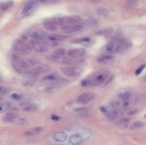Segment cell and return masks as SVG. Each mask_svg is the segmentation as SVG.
<instances>
[{"mask_svg":"<svg viewBox=\"0 0 146 145\" xmlns=\"http://www.w3.org/2000/svg\"><path fill=\"white\" fill-rule=\"evenodd\" d=\"M123 105H124V106H125V107H127V106H128L129 105V103L128 102H127V101H125V102H124V103H123Z\"/></svg>","mask_w":146,"mask_h":145,"instance_id":"50","label":"cell"},{"mask_svg":"<svg viewBox=\"0 0 146 145\" xmlns=\"http://www.w3.org/2000/svg\"><path fill=\"white\" fill-rule=\"evenodd\" d=\"M12 97L14 99H17V98H18V95L16 93H14L13 94L11 95Z\"/></svg>","mask_w":146,"mask_h":145,"instance_id":"48","label":"cell"},{"mask_svg":"<svg viewBox=\"0 0 146 145\" xmlns=\"http://www.w3.org/2000/svg\"><path fill=\"white\" fill-rule=\"evenodd\" d=\"M7 4L8 5L9 7H11L13 6V3L12 1H9L7 2Z\"/></svg>","mask_w":146,"mask_h":145,"instance_id":"49","label":"cell"},{"mask_svg":"<svg viewBox=\"0 0 146 145\" xmlns=\"http://www.w3.org/2000/svg\"><path fill=\"white\" fill-rule=\"evenodd\" d=\"M82 140L83 138L80 135L77 134H75L71 136L69 141V143L72 144L76 145L81 143Z\"/></svg>","mask_w":146,"mask_h":145,"instance_id":"15","label":"cell"},{"mask_svg":"<svg viewBox=\"0 0 146 145\" xmlns=\"http://www.w3.org/2000/svg\"><path fill=\"white\" fill-rule=\"evenodd\" d=\"M73 43H81L82 42H83L82 39H75L73 40V42H72Z\"/></svg>","mask_w":146,"mask_h":145,"instance_id":"45","label":"cell"},{"mask_svg":"<svg viewBox=\"0 0 146 145\" xmlns=\"http://www.w3.org/2000/svg\"><path fill=\"white\" fill-rule=\"evenodd\" d=\"M62 72L70 77H77L81 75L82 72L80 69L76 67H64L61 68Z\"/></svg>","mask_w":146,"mask_h":145,"instance_id":"6","label":"cell"},{"mask_svg":"<svg viewBox=\"0 0 146 145\" xmlns=\"http://www.w3.org/2000/svg\"><path fill=\"white\" fill-rule=\"evenodd\" d=\"M96 11L98 13L100 14L101 15L105 16H108L109 13V12L108 10L102 7H98L96 9Z\"/></svg>","mask_w":146,"mask_h":145,"instance_id":"22","label":"cell"},{"mask_svg":"<svg viewBox=\"0 0 146 145\" xmlns=\"http://www.w3.org/2000/svg\"><path fill=\"white\" fill-rule=\"evenodd\" d=\"M32 130L33 131V132L35 134H38L42 132V128L40 127V126H38V127H36L34 128L33 129H32Z\"/></svg>","mask_w":146,"mask_h":145,"instance_id":"36","label":"cell"},{"mask_svg":"<svg viewBox=\"0 0 146 145\" xmlns=\"http://www.w3.org/2000/svg\"><path fill=\"white\" fill-rule=\"evenodd\" d=\"M123 44L126 49L131 47L132 46V43L131 41L129 39H124L121 42Z\"/></svg>","mask_w":146,"mask_h":145,"instance_id":"29","label":"cell"},{"mask_svg":"<svg viewBox=\"0 0 146 145\" xmlns=\"http://www.w3.org/2000/svg\"><path fill=\"white\" fill-rule=\"evenodd\" d=\"M137 111H138V109H133L132 110H131L129 111L127 114L129 115H134L135 114L137 113Z\"/></svg>","mask_w":146,"mask_h":145,"instance_id":"42","label":"cell"},{"mask_svg":"<svg viewBox=\"0 0 146 145\" xmlns=\"http://www.w3.org/2000/svg\"><path fill=\"white\" fill-rule=\"evenodd\" d=\"M29 35L31 38L38 40H43L45 38L44 34L41 32L37 31H34L29 32Z\"/></svg>","mask_w":146,"mask_h":145,"instance_id":"16","label":"cell"},{"mask_svg":"<svg viewBox=\"0 0 146 145\" xmlns=\"http://www.w3.org/2000/svg\"><path fill=\"white\" fill-rule=\"evenodd\" d=\"M51 119L53 120L56 121H58L60 119V117H58V116L56 115H52L51 116Z\"/></svg>","mask_w":146,"mask_h":145,"instance_id":"44","label":"cell"},{"mask_svg":"<svg viewBox=\"0 0 146 145\" xmlns=\"http://www.w3.org/2000/svg\"><path fill=\"white\" fill-rule=\"evenodd\" d=\"M88 22L92 25H95L97 24V21L95 19L93 18H91L89 19Z\"/></svg>","mask_w":146,"mask_h":145,"instance_id":"38","label":"cell"},{"mask_svg":"<svg viewBox=\"0 0 146 145\" xmlns=\"http://www.w3.org/2000/svg\"><path fill=\"white\" fill-rule=\"evenodd\" d=\"M33 2H29L25 6L24 9H23L22 11H21V14H24L27 11H29L30 9H31L33 7Z\"/></svg>","mask_w":146,"mask_h":145,"instance_id":"26","label":"cell"},{"mask_svg":"<svg viewBox=\"0 0 146 145\" xmlns=\"http://www.w3.org/2000/svg\"><path fill=\"white\" fill-rule=\"evenodd\" d=\"M112 58L113 57L111 55H105L98 57L97 59V61L100 63H106L110 61Z\"/></svg>","mask_w":146,"mask_h":145,"instance_id":"20","label":"cell"},{"mask_svg":"<svg viewBox=\"0 0 146 145\" xmlns=\"http://www.w3.org/2000/svg\"><path fill=\"white\" fill-rule=\"evenodd\" d=\"M13 121H15L16 124L20 125H25L27 123V120L26 118H18V117H16Z\"/></svg>","mask_w":146,"mask_h":145,"instance_id":"27","label":"cell"},{"mask_svg":"<svg viewBox=\"0 0 146 145\" xmlns=\"http://www.w3.org/2000/svg\"><path fill=\"white\" fill-rule=\"evenodd\" d=\"M95 97L94 93L84 92L82 93L77 98L76 101L82 104L85 105L92 100Z\"/></svg>","mask_w":146,"mask_h":145,"instance_id":"8","label":"cell"},{"mask_svg":"<svg viewBox=\"0 0 146 145\" xmlns=\"http://www.w3.org/2000/svg\"><path fill=\"white\" fill-rule=\"evenodd\" d=\"M53 53L62 56L64 55L65 54V50L63 48H58L54 50Z\"/></svg>","mask_w":146,"mask_h":145,"instance_id":"30","label":"cell"},{"mask_svg":"<svg viewBox=\"0 0 146 145\" xmlns=\"http://www.w3.org/2000/svg\"><path fill=\"white\" fill-rule=\"evenodd\" d=\"M38 88L40 90L48 94L56 93L60 89V86L56 83L46 84L41 85Z\"/></svg>","mask_w":146,"mask_h":145,"instance_id":"5","label":"cell"},{"mask_svg":"<svg viewBox=\"0 0 146 145\" xmlns=\"http://www.w3.org/2000/svg\"><path fill=\"white\" fill-rule=\"evenodd\" d=\"M54 138L57 142H63L67 138V134L65 132H57L54 134Z\"/></svg>","mask_w":146,"mask_h":145,"instance_id":"14","label":"cell"},{"mask_svg":"<svg viewBox=\"0 0 146 145\" xmlns=\"http://www.w3.org/2000/svg\"><path fill=\"white\" fill-rule=\"evenodd\" d=\"M107 116L110 119H115L116 118L118 115V112L116 110H113L108 112L107 113Z\"/></svg>","mask_w":146,"mask_h":145,"instance_id":"25","label":"cell"},{"mask_svg":"<svg viewBox=\"0 0 146 145\" xmlns=\"http://www.w3.org/2000/svg\"><path fill=\"white\" fill-rule=\"evenodd\" d=\"M15 63L18 67L24 69L35 66L37 61L34 59H20L18 58Z\"/></svg>","mask_w":146,"mask_h":145,"instance_id":"7","label":"cell"},{"mask_svg":"<svg viewBox=\"0 0 146 145\" xmlns=\"http://www.w3.org/2000/svg\"><path fill=\"white\" fill-rule=\"evenodd\" d=\"M145 67H146V65H144V64L140 66L135 71V75H139L143 71V70H144V69L145 68Z\"/></svg>","mask_w":146,"mask_h":145,"instance_id":"35","label":"cell"},{"mask_svg":"<svg viewBox=\"0 0 146 145\" xmlns=\"http://www.w3.org/2000/svg\"><path fill=\"white\" fill-rule=\"evenodd\" d=\"M108 72L106 69H101L97 71L90 75L87 80L88 86H97L104 83L108 75Z\"/></svg>","mask_w":146,"mask_h":145,"instance_id":"1","label":"cell"},{"mask_svg":"<svg viewBox=\"0 0 146 145\" xmlns=\"http://www.w3.org/2000/svg\"><path fill=\"white\" fill-rule=\"evenodd\" d=\"M144 80L146 81V74L144 76Z\"/></svg>","mask_w":146,"mask_h":145,"instance_id":"51","label":"cell"},{"mask_svg":"<svg viewBox=\"0 0 146 145\" xmlns=\"http://www.w3.org/2000/svg\"><path fill=\"white\" fill-rule=\"evenodd\" d=\"M113 48H114L113 44V43H108L107 44V46H106V50L110 52V51H111L113 50Z\"/></svg>","mask_w":146,"mask_h":145,"instance_id":"39","label":"cell"},{"mask_svg":"<svg viewBox=\"0 0 146 145\" xmlns=\"http://www.w3.org/2000/svg\"><path fill=\"white\" fill-rule=\"evenodd\" d=\"M30 43L34 50L37 52L44 53L47 52L48 49L42 42L36 41H31Z\"/></svg>","mask_w":146,"mask_h":145,"instance_id":"9","label":"cell"},{"mask_svg":"<svg viewBox=\"0 0 146 145\" xmlns=\"http://www.w3.org/2000/svg\"><path fill=\"white\" fill-rule=\"evenodd\" d=\"M14 50L16 53L21 55L27 54L31 51L29 46L21 40L16 41L14 45Z\"/></svg>","mask_w":146,"mask_h":145,"instance_id":"3","label":"cell"},{"mask_svg":"<svg viewBox=\"0 0 146 145\" xmlns=\"http://www.w3.org/2000/svg\"><path fill=\"white\" fill-rule=\"evenodd\" d=\"M129 119L128 118H123L120 121V123L121 124H124V123H126V122H128L129 121Z\"/></svg>","mask_w":146,"mask_h":145,"instance_id":"41","label":"cell"},{"mask_svg":"<svg viewBox=\"0 0 146 145\" xmlns=\"http://www.w3.org/2000/svg\"><path fill=\"white\" fill-rule=\"evenodd\" d=\"M1 91V88L0 87V92Z\"/></svg>","mask_w":146,"mask_h":145,"instance_id":"53","label":"cell"},{"mask_svg":"<svg viewBox=\"0 0 146 145\" xmlns=\"http://www.w3.org/2000/svg\"><path fill=\"white\" fill-rule=\"evenodd\" d=\"M99 109H100V111L103 113H106L107 111L106 108L105 107H103V106H100L99 107Z\"/></svg>","mask_w":146,"mask_h":145,"instance_id":"46","label":"cell"},{"mask_svg":"<svg viewBox=\"0 0 146 145\" xmlns=\"http://www.w3.org/2000/svg\"><path fill=\"white\" fill-rule=\"evenodd\" d=\"M39 2L44 4H56L58 2V0H38Z\"/></svg>","mask_w":146,"mask_h":145,"instance_id":"33","label":"cell"},{"mask_svg":"<svg viewBox=\"0 0 146 145\" xmlns=\"http://www.w3.org/2000/svg\"><path fill=\"white\" fill-rule=\"evenodd\" d=\"M17 117L16 114L13 112H8L3 117V120L5 122H10L13 121Z\"/></svg>","mask_w":146,"mask_h":145,"instance_id":"17","label":"cell"},{"mask_svg":"<svg viewBox=\"0 0 146 145\" xmlns=\"http://www.w3.org/2000/svg\"><path fill=\"white\" fill-rule=\"evenodd\" d=\"M131 97V94L128 92H125L124 93H121L118 95L119 97L121 100L124 101H127Z\"/></svg>","mask_w":146,"mask_h":145,"instance_id":"23","label":"cell"},{"mask_svg":"<svg viewBox=\"0 0 146 145\" xmlns=\"http://www.w3.org/2000/svg\"><path fill=\"white\" fill-rule=\"evenodd\" d=\"M144 118H145V119H146V114L144 115Z\"/></svg>","mask_w":146,"mask_h":145,"instance_id":"52","label":"cell"},{"mask_svg":"<svg viewBox=\"0 0 146 145\" xmlns=\"http://www.w3.org/2000/svg\"><path fill=\"white\" fill-rule=\"evenodd\" d=\"M25 135L27 136H30L33 135L35 134L33 132L32 130H29V131H27L26 132H25L24 133Z\"/></svg>","mask_w":146,"mask_h":145,"instance_id":"40","label":"cell"},{"mask_svg":"<svg viewBox=\"0 0 146 145\" xmlns=\"http://www.w3.org/2000/svg\"><path fill=\"white\" fill-rule=\"evenodd\" d=\"M20 106L24 111L28 112H33L37 110V107L29 103L25 102L21 103Z\"/></svg>","mask_w":146,"mask_h":145,"instance_id":"12","label":"cell"},{"mask_svg":"<svg viewBox=\"0 0 146 145\" xmlns=\"http://www.w3.org/2000/svg\"><path fill=\"white\" fill-rule=\"evenodd\" d=\"M83 42H90L91 40L89 38H87V37H84L82 38Z\"/></svg>","mask_w":146,"mask_h":145,"instance_id":"47","label":"cell"},{"mask_svg":"<svg viewBox=\"0 0 146 145\" xmlns=\"http://www.w3.org/2000/svg\"><path fill=\"white\" fill-rule=\"evenodd\" d=\"M82 26L80 25H66L62 27V30L66 33H71L81 30Z\"/></svg>","mask_w":146,"mask_h":145,"instance_id":"11","label":"cell"},{"mask_svg":"<svg viewBox=\"0 0 146 145\" xmlns=\"http://www.w3.org/2000/svg\"><path fill=\"white\" fill-rule=\"evenodd\" d=\"M30 79L25 81L24 85L26 87L33 86L36 81V77H29Z\"/></svg>","mask_w":146,"mask_h":145,"instance_id":"21","label":"cell"},{"mask_svg":"<svg viewBox=\"0 0 146 145\" xmlns=\"http://www.w3.org/2000/svg\"><path fill=\"white\" fill-rule=\"evenodd\" d=\"M81 85L82 86H84V87L88 86V83L87 80H82L81 81Z\"/></svg>","mask_w":146,"mask_h":145,"instance_id":"43","label":"cell"},{"mask_svg":"<svg viewBox=\"0 0 146 145\" xmlns=\"http://www.w3.org/2000/svg\"><path fill=\"white\" fill-rule=\"evenodd\" d=\"M114 75H112V76H111L108 79V80H107L106 81V83H105V84L104 85V86H107L108 84H109L110 83L113 81V80L114 79Z\"/></svg>","mask_w":146,"mask_h":145,"instance_id":"37","label":"cell"},{"mask_svg":"<svg viewBox=\"0 0 146 145\" xmlns=\"http://www.w3.org/2000/svg\"><path fill=\"white\" fill-rule=\"evenodd\" d=\"M56 76L53 75H47L45 76L43 78V79L45 80H49V81H54L56 78Z\"/></svg>","mask_w":146,"mask_h":145,"instance_id":"32","label":"cell"},{"mask_svg":"<svg viewBox=\"0 0 146 145\" xmlns=\"http://www.w3.org/2000/svg\"><path fill=\"white\" fill-rule=\"evenodd\" d=\"M145 126V124H144L143 122H134L133 125H132V127L133 128H135V129H138V128H142L144 127Z\"/></svg>","mask_w":146,"mask_h":145,"instance_id":"31","label":"cell"},{"mask_svg":"<svg viewBox=\"0 0 146 145\" xmlns=\"http://www.w3.org/2000/svg\"><path fill=\"white\" fill-rule=\"evenodd\" d=\"M67 54L71 57L78 58L84 56L85 54V51L82 48L71 49L67 51Z\"/></svg>","mask_w":146,"mask_h":145,"instance_id":"10","label":"cell"},{"mask_svg":"<svg viewBox=\"0 0 146 145\" xmlns=\"http://www.w3.org/2000/svg\"><path fill=\"white\" fill-rule=\"evenodd\" d=\"M61 58V56L55 54L48 55L45 57V59L48 61L52 62H56L59 60Z\"/></svg>","mask_w":146,"mask_h":145,"instance_id":"19","label":"cell"},{"mask_svg":"<svg viewBox=\"0 0 146 145\" xmlns=\"http://www.w3.org/2000/svg\"><path fill=\"white\" fill-rule=\"evenodd\" d=\"M113 32V29L112 27H106L100 30L95 33L97 35H105L112 33Z\"/></svg>","mask_w":146,"mask_h":145,"instance_id":"18","label":"cell"},{"mask_svg":"<svg viewBox=\"0 0 146 145\" xmlns=\"http://www.w3.org/2000/svg\"><path fill=\"white\" fill-rule=\"evenodd\" d=\"M42 43L46 46H50V47H55L58 45V43L56 42L52 41L51 40H46V41H42Z\"/></svg>","mask_w":146,"mask_h":145,"instance_id":"24","label":"cell"},{"mask_svg":"<svg viewBox=\"0 0 146 145\" xmlns=\"http://www.w3.org/2000/svg\"><path fill=\"white\" fill-rule=\"evenodd\" d=\"M10 106V104L8 103L0 104V112H3L7 110Z\"/></svg>","mask_w":146,"mask_h":145,"instance_id":"28","label":"cell"},{"mask_svg":"<svg viewBox=\"0 0 146 145\" xmlns=\"http://www.w3.org/2000/svg\"><path fill=\"white\" fill-rule=\"evenodd\" d=\"M52 21L56 25H76L80 22V18L77 16H66L63 17H54Z\"/></svg>","mask_w":146,"mask_h":145,"instance_id":"2","label":"cell"},{"mask_svg":"<svg viewBox=\"0 0 146 145\" xmlns=\"http://www.w3.org/2000/svg\"><path fill=\"white\" fill-rule=\"evenodd\" d=\"M43 25L46 30L51 32H55L57 30L56 25L51 20H45L43 23Z\"/></svg>","mask_w":146,"mask_h":145,"instance_id":"13","label":"cell"},{"mask_svg":"<svg viewBox=\"0 0 146 145\" xmlns=\"http://www.w3.org/2000/svg\"><path fill=\"white\" fill-rule=\"evenodd\" d=\"M9 7L7 3H0V9L2 11H7Z\"/></svg>","mask_w":146,"mask_h":145,"instance_id":"34","label":"cell"},{"mask_svg":"<svg viewBox=\"0 0 146 145\" xmlns=\"http://www.w3.org/2000/svg\"><path fill=\"white\" fill-rule=\"evenodd\" d=\"M50 70V68L49 66L44 64L28 71L27 75H28L29 77H36L41 73L47 72Z\"/></svg>","mask_w":146,"mask_h":145,"instance_id":"4","label":"cell"}]
</instances>
